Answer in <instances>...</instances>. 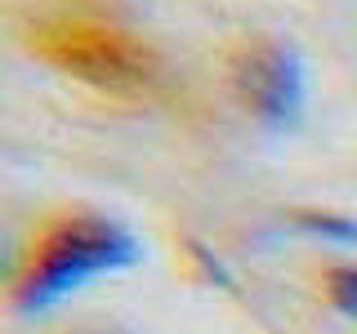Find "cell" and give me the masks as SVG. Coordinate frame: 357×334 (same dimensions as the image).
I'll list each match as a JSON object with an SVG mask.
<instances>
[{
  "label": "cell",
  "mask_w": 357,
  "mask_h": 334,
  "mask_svg": "<svg viewBox=\"0 0 357 334\" xmlns=\"http://www.w3.org/2000/svg\"><path fill=\"white\" fill-rule=\"evenodd\" d=\"M228 85L237 103L264 129L286 134L308 107V67L304 54L282 36H250L228 58Z\"/></svg>",
  "instance_id": "obj_3"
},
{
  "label": "cell",
  "mask_w": 357,
  "mask_h": 334,
  "mask_svg": "<svg viewBox=\"0 0 357 334\" xmlns=\"http://www.w3.org/2000/svg\"><path fill=\"white\" fill-rule=\"evenodd\" d=\"M188 250H192V263L201 267V272H206V281H219V285H232V276L223 272V263L215 259V254L206 250V245L201 241H188Z\"/></svg>",
  "instance_id": "obj_6"
},
{
  "label": "cell",
  "mask_w": 357,
  "mask_h": 334,
  "mask_svg": "<svg viewBox=\"0 0 357 334\" xmlns=\"http://www.w3.org/2000/svg\"><path fill=\"white\" fill-rule=\"evenodd\" d=\"M321 289H326V299H331L335 312H344V317L357 321V263H335V267H326Z\"/></svg>",
  "instance_id": "obj_5"
},
{
  "label": "cell",
  "mask_w": 357,
  "mask_h": 334,
  "mask_svg": "<svg viewBox=\"0 0 357 334\" xmlns=\"http://www.w3.org/2000/svg\"><path fill=\"white\" fill-rule=\"evenodd\" d=\"M27 45L50 67L107 94H148L161 81V58L152 45L121 27L116 18L89 14V9L40 14L27 27Z\"/></svg>",
  "instance_id": "obj_2"
},
{
  "label": "cell",
  "mask_w": 357,
  "mask_h": 334,
  "mask_svg": "<svg viewBox=\"0 0 357 334\" xmlns=\"http://www.w3.org/2000/svg\"><path fill=\"white\" fill-rule=\"evenodd\" d=\"M139 259L143 245L121 218L89 205L59 209L31 228L18 254V267L9 276V303L22 317H40L54 303H63L67 294H76L81 285L126 272Z\"/></svg>",
  "instance_id": "obj_1"
},
{
  "label": "cell",
  "mask_w": 357,
  "mask_h": 334,
  "mask_svg": "<svg viewBox=\"0 0 357 334\" xmlns=\"http://www.w3.org/2000/svg\"><path fill=\"white\" fill-rule=\"evenodd\" d=\"M286 223L331 245H357V218L340 209H286Z\"/></svg>",
  "instance_id": "obj_4"
}]
</instances>
